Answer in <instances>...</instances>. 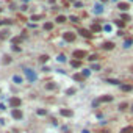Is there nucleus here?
<instances>
[{
  "mask_svg": "<svg viewBox=\"0 0 133 133\" xmlns=\"http://www.w3.org/2000/svg\"><path fill=\"white\" fill-rule=\"evenodd\" d=\"M59 114H61V116H64V118H71V116L72 114H74V111H72V110H59Z\"/></svg>",
  "mask_w": 133,
  "mask_h": 133,
  "instance_id": "nucleus-5",
  "label": "nucleus"
},
{
  "mask_svg": "<svg viewBox=\"0 0 133 133\" xmlns=\"http://www.w3.org/2000/svg\"><path fill=\"white\" fill-rule=\"evenodd\" d=\"M58 59H59V61H64V59H66V57H64V55H59Z\"/></svg>",
  "mask_w": 133,
  "mask_h": 133,
  "instance_id": "nucleus-34",
  "label": "nucleus"
},
{
  "mask_svg": "<svg viewBox=\"0 0 133 133\" xmlns=\"http://www.w3.org/2000/svg\"><path fill=\"white\" fill-rule=\"evenodd\" d=\"M39 59H41V61H42V63H45V61H47V59H49V57H47V55H42V57H41Z\"/></svg>",
  "mask_w": 133,
  "mask_h": 133,
  "instance_id": "nucleus-26",
  "label": "nucleus"
},
{
  "mask_svg": "<svg viewBox=\"0 0 133 133\" xmlns=\"http://www.w3.org/2000/svg\"><path fill=\"white\" fill-rule=\"evenodd\" d=\"M99 69H100V66H97V64H96V66H92V71H99Z\"/></svg>",
  "mask_w": 133,
  "mask_h": 133,
  "instance_id": "nucleus-36",
  "label": "nucleus"
},
{
  "mask_svg": "<svg viewBox=\"0 0 133 133\" xmlns=\"http://www.w3.org/2000/svg\"><path fill=\"white\" fill-rule=\"evenodd\" d=\"M20 41H22V38H20V36L13 38V44H17V42H20Z\"/></svg>",
  "mask_w": 133,
  "mask_h": 133,
  "instance_id": "nucleus-20",
  "label": "nucleus"
},
{
  "mask_svg": "<svg viewBox=\"0 0 133 133\" xmlns=\"http://www.w3.org/2000/svg\"><path fill=\"white\" fill-rule=\"evenodd\" d=\"M45 88H47V89H55L57 86H55L53 83H49V85H45Z\"/></svg>",
  "mask_w": 133,
  "mask_h": 133,
  "instance_id": "nucleus-22",
  "label": "nucleus"
},
{
  "mask_svg": "<svg viewBox=\"0 0 133 133\" xmlns=\"http://www.w3.org/2000/svg\"><path fill=\"white\" fill-rule=\"evenodd\" d=\"M71 66H72V67H80V66H81V61H78V59H72V61H71Z\"/></svg>",
  "mask_w": 133,
  "mask_h": 133,
  "instance_id": "nucleus-14",
  "label": "nucleus"
},
{
  "mask_svg": "<svg viewBox=\"0 0 133 133\" xmlns=\"http://www.w3.org/2000/svg\"><path fill=\"white\" fill-rule=\"evenodd\" d=\"M130 44H132V38H128V39L125 41V45L124 47H130Z\"/></svg>",
  "mask_w": 133,
  "mask_h": 133,
  "instance_id": "nucleus-27",
  "label": "nucleus"
},
{
  "mask_svg": "<svg viewBox=\"0 0 133 133\" xmlns=\"http://www.w3.org/2000/svg\"><path fill=\"white\" fill-rule=\"evenodd\" d=\"M71 20L72 22H78V17H77V16H71Z\"/></svg>",
  "mask_w": 133,
  "mask_h": 133,
  "instance_id": "nucleus-30",
  "label": "nucleus"
},
{
  "mask_svg": "<svg viewBox=\"0 0 133 133\" xmlns=\"http://www.w3.org/2000/svg\"><path fill=\"white\" fill-rule=\"evenodd\" d=\"M72 78L77 80V81H83L85 80V75L83 74H74V75H72Z\"/></svg>",
  "mask_w": 133,
  "mask_h": 133,
  "instance_id": "nucleus-12",
  "label": "nucleus"
},
{
  "mask_svg": "<svg viewBox=\"0 0 133 133\" xmlns=\"http://www.w3.org/2000/svg\"><path fill=\"white\" fill-rule=\"evenodd\" d=\"M13 118H14V119H22V111H20V110H17V108H14V110H13Z\"/></svg>",
  "mask_w": 133,
  "mask_h": 133,
  "instance_id": "nucleus-6",
  "label": "nucleus"
},
{
  "mask_svg": "<svg viewBox=\"0 0 133 133\" xmlns=\"http://www.w3.org/2000/svg\"><path fill=\"white\" fill-rule=\"evenodd\" d=\"M38 114H39V116H44V114H47V111H45V110H38Z\"/></svg>",
  "mask_w": 133,
  "mask_h": 133,
  "instance_id": "nucleus-28",
  "label": "nucleus"
},
{
  "mask_svg": "<svg viewBox=\"0 0 133 133\" xmlns=\"http://www.w3.org/2000/svg\"><path fill=\"white\" fill-rule=\"evenodd\" d=\"M122 20H130V16H128V14H124V16H122Z\"/></svg>",
  "mask_w": 133,
  "mask_h": 133,
  "instance_id": "nucleus-32",
  "label": "nucleus"
},
{
  "mask_svg": "<svg viewBox=\"0 0 133 133\" xmlns=\"http://www.w3.org/2000/svg\"><path fill=\"white\" fill-rule=\"evenodd\" d=\"M116 25H118V27H124V22L122 20H116Z\"/></svg>",
  "mask_w": 133,
  "mask_h": 133,
  "instance_id": "nucleus-31",
  "label": "nucleus"
},
{
  "mask_svg": "<svg viewBox=\"0 0 133 133\" xmlns=\"http://www.w3.org/2000/svg\"><path fill=\"white\" fill-rule=\"evenodd\" d=\"M121 89H122L124 92H128V91H132V89H133V86H132V85H122Z\"/></svg>",
  "mask_w": 133,
  "mask_h": 133,
  "instance_id": "nucleus-13",
  "label": "nucleus"
},
{
  "mask_svg": "<svg viewBox=\"0 0 133 133\" xmlns=\"http://www.w3.org/2000/svg\"><path fill=\"white\" fill-rule=\"evenodd\" d=\"M25 74H27V77H28V80H30V81L36 80V74H35V72H31L30 69H25Z\"/></svg>",
  "mask_w": 133,
  "mask_h": 133,
  "instance_id": "nucleus-7",
  "label": "nucleus"
},
{
  "mask_svg": "<svg viewBox=\"0 0 133 133\" xmlns=\"http://www.w3.org/2000/svg\"><path fill=\"white\" fill-rule=\"evenodd\" d=\"M75 92V89H67V94H69V96H71V94H74Z\"/></svg>",
  "mask_w": 133,
  "mask_h": 133,
  "instance_id": "nucleus-35",
  "label": "nucleus"
},
{
  "mask_svg": "<svg viewBox=\"0 0 133 133\" xmlns=\"http://www.w3.org/2000/svg\"><path fill=\"white\" fill-rule=\"evenodd\" d=\"M106 81H108V83H113V85H118V83H119L118 80H106Z\"/></svg>",
  "mask_w": 133,
  "mask_h": 133,
  "instance_id": "nucleus-33",
  "label": "nucleus"
},
{
  "mask_svg": "<svg viewBox=\"0 0 133 133\" xmlns=\"http://www.w3.org/2000/svg\"><path fill=\"white\" fill-rule=\"evenodd\" d=\"M99 57H97V55H91V57H89L88 59H89V61H94V59H97Z\"/></svg>",
  "mask_w": 133,
  "mask_h": 133,
  "instance_id": "nucleus-29",
  "label": "nucleus"
},
{
  "mask_svg": "<svg viewBox=\"0 0 133 133\" xmlns=\"http://www.w3.org/2000/svg\"><path fill=\"white\" fill-rule=\"evenodd\" d=\"M52 28H53V24H50V22H47L44 25V30H52Z\"/></svg>",
  "mask_w": 133,
  "mask_h": 133,
  "instance_id": "nucleus-19",
  "label": "nucleus"
},
{
  "mask_svg": "<svg viewBox=\"0 0 133 133\" xmlns=\"http://www.w3.org/2000/svg\"><path fill=\"white\" fill-rule=\"evenodd\" d=\"M63 38H64V39H66V41H75V35H74V33H72V31H66V33H64V35H63Z\"/></svg>",
  "mask_w": 133,
  "mask_h": 133,
  "instance_id": "nucleus-4",
  "label": "nucleus"
},
{
  "mask_svg": "<svg viewBox=\"0 0 133 133\" xmlns=\"http://www.w3.org/2000/svg\"><path fill=\"white\" fill-rule=\"evenodd\" d=\"M121 133H133V125H127V127L121 128Z\"/></svg>",
  "mask_w": 133,
  "mask_h": 133,
  "instance_id": "nucleus-11",
  "label": "nucleus"
},
{
  "mask_svg": "<svg viewBox=\"0 0 133 133\" xmlns=\"http://www.w3.org/2000/svg\"><path fill=\"white\" fill-rule=\"evenodd\" d=\"M94 11H96V13H102V5H97L96 8H94Z\"/></svg>",
  "mask_w": 133,
  "mask_h": 133,
  "instance_id": "nucleus-24",
  "label": "nucleus"
},
{
  "mask_svg": "<svg viewBox=\"0 0 133 133\" xmlns=\"http://www.w3.org/2000/svg\"><path fill=\"white\" fill-rule=\"evenodd\" d=\"M39 19H42V16H41V14H36V16H31V20H39Z\"/></svg>",
  "mask_w": 133,
  "mask_h": 133,
  "instance_id": "nucleus-21",
  "label": "nucleus"
},
{
  "mask_svg": "<svg viewBox=\"0 0 133 133\" xmlns=\"http://www.w3.org/2000/svg\"><path fill=\"white\" fill-rule=\"evenodd\" d=\"M57 22H58V24L66 22V17H64V16H58V17H57Z\"/></svg>",
  "mask_w": 133,
  "mask_h": 133,
  "instance_id": "nucleus-18",
  "label": "nucleus"
},
{
  "mask_svg": "<svg viewBox=\"0 0 133 133\" xmlns=\"http://www.w3.org/2000/svg\"><path fill=\"white\" fill-rule=\"evenodd\" d=\"M80 35H81V36H85V38H92L91 31H89V30H85V28H81V30H80Z\"/></svg>",
  "mask_w": 133,
  "mask_h": 133,
  "instance_id": "nucleus-9",
  "label": "nucleus"
},
{
  "mask_svg": "<svg viewBox=\"0 0 133 133\" xmlns=\"http://www.w3.org/2000/svg\"><path fill=\"white\" fill-rule=\"evenodd\" d=\"M13 80H14V83H22V77H19V75H14Z\"/></svg>",
  "mask_w": 133,
  "mask_h": 133,
  "instance_id": "nucleus-17",
  "label": "nucleus"
},
{
  "mask_svg": "<svg viewBox=\"0 0 133 133\" xmlns=\"http://www.w3.org/2000/svg\"><path fill=\"white\" fill-rule=\"evenodd\" d=\"M20 99L19 97H11L10 99V106H13V108H17V106H20Z\"/></svg>",
  "mask_w": 133,
  "mask_h": 133,
  "instance_id": "nucleus-3",
  "label": "nucleus"
},
{
  "mask_svg": "<svg viewBox=\"0 0 133 133\" xmlns=\"http://www.w3.org/2000/svg\"><path fill=\"white\" fill-rule=\"evenodd\" d=\"M113 100V97L111 96H102V97H99L97 100H94V106L99 105V103H105V102H111Z\"/></svg>",
  "mask_w": 133,
  "mask_h": 133,
  "instance_id": "nucleus-1",
  "label": "nucleus"
},
{
  "mask_svg": "<svg viewBox=\"0 0 133 133\" xmlns=\"http://www.w3.org/2000/svg\"><path fill=\"white\" fill-rule=\"evenodd\" d=\"M100 30H102V27H100V25H97V24H92V27H91V31H94V33H96V31H100Z\"/></svg>",
  "mask_w": 133,
  "mask_h": 133,
  "instance_id": "nucleus-15",
  "label": "nucleus"
},
{
  "mask_svg": "<svg viewBox=\"0 0 133 133\" xmlns=\"http://www.w3.org/2000/svg\"><path fill=\"white\" fill-rule=\"evenodd\" d=\"M132 110H133V106H132Z\"/></svg>",
  "mask_w": 133,
  "mask_h": 133,
  "instance_id": "nucleus-40",
  "label": "nucleus"
},
{
  "mask_svg": "<svg viewBox=\"0 0 133 133\" xmlns=\"http://www.w3.org/2000/svg\"><path fill=\"white\" fill-rule=\"evenodd\" d=\"M100 2H108V0H100Z\"/></svg>",
  "mask_w": 133,
  "mask_h": 133,
  "instance_id": "nucleus-37",
  "label": "nucleus"
},
{
  "mask_svg": "<svg viewBox=\"0 0 133 133\" xmlns=\"http://www.w3.org/2000/svg\"><path fill=\"white\" fill-rule=\"evenodd\" d=\"M119 10H122V11H125V10H128V3H119Z\"/></svg>",
  "mask_w": 133,
  "mask_h": 133,
  "instance_id": "nucleus-16",
  "label": "nucleus"
},
{
  "mask_svg": "<svg viewBox=\"0 0 133 133\" xmlns=\"http://www.w3.org/2000/svg\"><path fill=\"white\" fill-rule=\"evenodd\" d=\"M119 110H121V111L127 110V103H121V105H119Z\"/></svg>",
  "mask_w": 133,
  "mask_h": 133,
  "instance_id": "nucleus-25",
  "label": "nucleus"
},
{
  "mask_svg": "<svg viewBox=\"0 0 133 133\" xmlns=\"http://www.w3.org/2000/svg\"><path fill=\"white\" fill-rule=\"evenodd\" d=\"M102 47H103L105 50H113L114 49V44H113V42H103V45H102Z\"/></svg>",
  "mask_w": 133,
  "mask_h": 133,
  "instance_id": "nucleus-10",
  "label": "nucleus"
},
{
  "mask_svg": "<svg viewBox=\"0 0 133 133\" xmlns=\"http://www.w3.org/2000/svg\"><path fill=\"white\" fill-rule=\"evenodd\" d=\"M0 11H2V8H0Z\"/></svg>",
  "mask_w": 133,
  "mask_h": 133,
  "instance_id": "nucleus-39",
  "label": "nucleus"
},
{
  "mask_svg": "<svg viewBox=\"0 0 133 133\" xmlns=\"http://www.w3.org/2000/svg\"><path fill=\"white\" fill-rule=\"evenodd\" d=\"M132 72H133V66H132Z\"/></svg>",
  "mask_w": 133,
  "mask_h": 133,
  "instance_id": "nucleus-38",
  "label": "nucleus"
},
{
  "mask_svg": "<svg viewBox=\"0 0 133 133\" xmlns=\"http://www.w3.org/2000/svg\"><path fill=\"white\" fill-rule=\"evenodd\" d=\"M3 63H5V64L11 63V58H10V57H3Z\"/></svg>",
  "mask_w": 133,
  "mask_h": 133,
  "instance_id": "nucleus-23",
  "label": "nucleus"
},
{
  "mask_svg": "<svg viewBox=\"0 0 133 133\" xmlns=\"http://www.w3.org/2000/svg\"><path fill=\"white\" fill-rule=\"evenodd\" d=\"M10 35H11L10 30H2L0 31V39H6V38H10Z\"/></svg>",
  "mask_w": 133,
  "mask_h": 133,
  "instance_id": "nucleus-8",
  "label": "nucleus"
},
{
  "mask_svg": "<svg viewBox=\"0 0 133 133\" xmlns=\"http://www.w3.org/2000/svg\"><path fill=\"white\" fill-rule=\"evenodd\" d=\"M86 52H85V50H75V52L74 53H72V57H74V58H77V59H78V61H80V59H83L85 57H86Z\"/></svg>",
  "mask_w": 133,
  "mask_h": 133,
  "instance_id": "nucleus-2",
  "label": "nucleus"
}]
</instances>
